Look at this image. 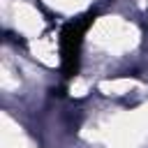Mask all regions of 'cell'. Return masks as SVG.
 <instances>
[{"instance_id": "cell-1", "label": "cell", "mask_w": 148, "mask_h": 148, "mask_svg": "<svg viewBox=\"0 0 148 148\" xmlns=\"http://www.w3.org/2000/svg\"><path fill=\"white\" fill-rule=\"evenodd\" d=\"M95 14H86L79 16L69 23H65V28L60 30V62H62V74L65 79L76 76L79 72V62H81V46H83V35L86 30L92 25Z\"/></svg>"}]
</instances>
